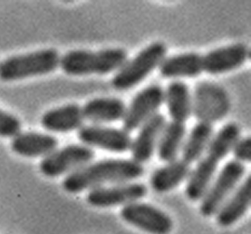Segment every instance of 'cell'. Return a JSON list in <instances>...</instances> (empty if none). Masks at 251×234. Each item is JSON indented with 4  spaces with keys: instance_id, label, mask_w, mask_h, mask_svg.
I'll list each match as a JSON object with an SVG mask.
<instances>
[{
    "instance_id": "1",
    "label": "cell",
    "mask_w": 251,
    "mask_h": 234,
    "mask_svg": "<svg viewBox=\"0 0 251 234\" xmlns=\"http://www.w3.org/2000/svg\"><path fill=\"white\" fill-rule=\"evenodd\" d=\"M144 174L143 164L133 160H103L88 163L66 176L63 181L64 190L78 193L93 190L104 184L127 182L142 177Z\"/></svg>"
},
{
    "instance_id": "2",
    "label": "cell",
    "mask_w": 251,
    "mask_h": 234,
    "mask_svg": "<svg viewBox=\"0 0 251 234\" xmlns=\"http://www.w3.org/2000/svg\"><path fill=\"white\" fill-rule=\"evenodd\" d=\"M240 129L236 124H227L211 138L207 153L192 171L186 186V196L192 202L201 200L214 178L220 162L232 150L239 139Z\"/></svg>"
},
{
    "instance_id": "3",
    "label": "cell",
    "mask_w": 251,
    "mask_h": 234,
    "mask_svg": "<svg viewBox=\"0 0 251 234\" xmlns=\"http://www.w3.org/2000/svg\"><path fill=\"white\" fill-rule=\"evenodd\" d=\"M127 61V52L122 48H110L98 52L75 50L60 60L63 71L69 76L105 75L121 69Z\"/></svg>"
},
{
    "instance_id": "4",
    "label": "cell",
    "mask_w": 251,
    "mask_h": 234,
    "mask_svg": "<svg viewBox=\"0 0 251 234\" xmlns=\"http://www.w3.org/2000/svg\"><path fill=\"white\" fill-rule=\"evenodd\" d=\"M59 54L54 49H45L9 57L0 63V80L5 82L43 76L60 66Z\"/></svg>"
},
{
    "instance_id": "5",
    "label": "cell",
    "mask_w": 251,
    "mask_h": 234,
    "mask_svg": "<svg viewBox=\"0 0 251 234\" xmlns=\"http://www.w3.org/2000/svg\"><path fill=\"white\" fill-rule=\"evenodd\" d=\"M167 52L166 46L161 42L151 44L131 62L123 66L112 80L116 90H128L140 84L157 66H160Z\"/></svg>"
},
{
    "instance_id": "6",
    "label": "cell",
    "mask_w": 251,
    "mask_h": 234,
    "mask_svg": "<svg viewBox=\"0 0 251 234\" xmlns=\"http://www.w3.org/2000/svg\"><path fill=\"white\" fill-rule=\"evenodd\" d=\"M244 174L245 167L243 163L236 160L227 162L214 182L210 183L201 198V213L205 217L216 215L218 210L234 192Z\"/></svg>"
},
{
    "instance_id": "7",
    "label": "cell",
    "mask_w": 251,
    "mask_h": 234,
    "mask_svg": "<svg viewBox=\"0 0 251 234\" xmlns=\"http://www.w3.org/2000/svg\"><path fill=\"white\" fill-rule=\"evenodd\" d=\"M94 157L95 153L89 146L71 144L44 157L39 168L45 176L54 178L84 167Z\"/></svg>"
},
{
    "instance_id": "8",
    "label": "cell",
    "mask_w": 251,
    "mask_h": 234,
    "mask_svg": "<svg viewBox=\"0 0 251 234\" xmlns=\"http://www.w3.org/2000/svg\"><path fill=\"white\" fill-rule=\"evenodd\" d=\"M125 222L150 234H169L174 228V222L164 211L152 205L132 203L121 210Z\"/></svg>"
},
{
    "instance_id": "9",
    "label": "cell",
    "mask_w": 251,
    "mask_h": 234,
    "mask_svg": "<svg viewBox=\"0 0 251 234\" xmlns=\"http://www.w3.org/2000/svg\"><path fill=\"white\" fill-rule=\"evenodd\" d=\"M147 194V188L141 182H121L113 186L90 190L86 202L94 207L108 208L138 202Z\"/></svg>"
},
{
    "instance_id": "10",
    "label": "cell",
    "mask_w": 251,
    "mask_h": 234,
    "mask_svg": "<svg viewBox=\"0 0 251 234\" xmlns=\"http://www.w3.org/2000/svg\"><path fill=\"white\" fill-rule=\"evenodd\" d=\"M164 102V91L159 85H151L138 93L132 99L124 117V130L132 132L156 114Z\"/></svg>"
},
{
    "instance_id": "11",
    "label": "cell",
    "mask_w": 251,
    "mask_h": 234,
    "mask_svg": "<svg viewBox=\"0 0 251 234\" xmlns=\"http://www.w3.org/2000/svg\"><path fill=\"white\" fill-rule=\"evenodd\" d=\"M78 138L86 146L114 153L130 150L132 142L129 132L126 130L99 125L82 126L78 131Z\"/></svg>"
},
{
    "instance_id": "12",
    "label": "cell",
    "mask_w": 251,
    "mask_h": 234,
    "mask_svg": "<svg viewBox=\"0 0 251 234\" xmlns=\"http://www.w3.org/2000/svg\"><path fill=\"white\" fill-rule=\"evenodd\" d=\"M166 126V119L161 114H156L146 121L131 145L132 160L143 164L148 162L154 153L160 137Z\"/></svg>"
},
{
    "instance_id": "13",
    "label": "cell",
    "mask_w": 251,
    "mask_h": 234,
    "mask_svg": "<svg viewBox=\"0 0 251 234\" xmlns=\"http://www.w3.org/2000/svg\"><path fill=\"white\" fill-rule=\"evenodd\" d=\"M249 56V48L243 44L218 48L202 56L203 71L210 75L228 72L242 66Z\"/></svg>"
},
{
    "instance_id": "14",
    "label": "cell",
    "mask_w": 251,
    "mask_h": 234,
    "mask_svg": "<svg viewBox=\"0 0 251 234\" xmlns=\"http://www.w3.org/2000/svg\"><path fill=\"white\" fill-rule=\"evenodd\" d=\"M251 202V177L234 191L216 213V219L222 227H229L239 221L249 210Z\"/></svg>"
},
{
    "instance_id": "15",
    "label": "cell",
    "mask_w": 251,
    "mask_h": 234,
    "mask_svg": "<svg viewBox=\"0 0 251 234\" xmlns=\"http://www.w3.org/2000/svg\"><path fill=\"white\" fill-rule=\"evenodd\" d=\"M57 145L54 136L35 132H19L11 142L13 152L24 157H46L56 150Z\"/></svg>"
},
{
    "instance_id": "16",
    "label": "cell",
    "mask_w": 251,
    "mask_h": 234,
    "mask_svg": "<svg viewBox=\"0 0 251 234\" xmlns=\"http://www.w3.org/2000/svg\"><path fill=\"white\" fill-rule=\"evenodd\" d=\"M84 120L82 107L76 104H69L47 112L43 115L41 124L50 132H68L80 129Z\"/></svg>"
},
{
    "instance_id": "17",
    "label": "cell",
    "mask_w": 251,
    "mask_h": 234,
    "mask_svg": "<svg viewBox=\"0 0 251 234\" xmlns=\"http://www.w3.org/2000/svg\"><path fill=\"white\" fill-rule=\"evenodd\" d=\"M84 119L95 124H106L124 119L126 112L125 103L118 98H96L83 107Z\"/></svg>"
},
{
    "instance_id": "18",
    "label": "cell",
    "mask_w": 251,
    "mask_h": 234,
    "mask_svg": "<svg viewBox=\"0 0 251 234\" xmlns=\"http://www.w3.org/2000/svg\"><path fill=\"white\" fill-rule=\"evenodd\" d=\"M191 173L189 163L183 160H174L155 170L151 176L150 183L156 192H170L189 178Z\"/></svg>"
},
{
    "instance_id": "19",
    "label": "cell",
    "mask_w": 251,
    "mask_h": 234,
    "mask_svg": "<svg viewBox=\"0 0 251 234\" xmlns=\"http://www.w3.org/2000/svg\"><path fill=\"white\" fill-rule=\"evenodd\" d=\"M203 71L202 56L196 53H185L164 58L160 65L163 78H195Z\"/></svg>"
},
{
    "instance_id": "20",
    "label": "cell",
    "mask_w": 251,
    "mask_h": 234,
    "mask_svg": "<svg viewBox=\"0 0 251 234\" xmlns=\"http://www.w3.org/2000/svg\"><path fill=\"white\" fill-rule=\"evenodd\" d=\"M169 114L174 122L185 123L192 113V101L187 84L175 81L169 84L164 93Z\"/></svg>"
},
{
    "instance_id": "21",
    "label": "cell",
    "mask_w": 251,
    "mask_h": 234,
    "mask_svg": "<svg viewBox=\"0 0 251 234\" xmlns=\"http://www.w3.org/2000/svg\"><path fill=\"white\" fill-rule=\"evenodd\" d=\"M213 127L209 122H201L192 128L182 145V160L191 164L199 161L212 138Z\"/></svg>"
},
{
    "instance_id": "22",
    "label": "cell",
    "mask_w": 251,
    "mask_h": 234,
    "mask_svg": "<svg viewBox=\"0 0 251 234\" xmlns=\"http://www.w3.org/2000/svg\"><path fill=\"white\" fill-rule=\"evenodd\" d=\"M186 127L183 123L171 122L166 125L158 143V156L163 162L176 160L182 148L185 137Z\"/></svg>"
},
{
    "instance_id": "23",
    "label": "cell",
    "mask_w": 251,
    "mask_h": 234,
    "mask_svg": "<svg viewBox=\"0 0 251 234\" xmlns=\"http://www.w3.org/2000/svg\"><path fill=\"white\" fill-rule=\"evenodd\" d=\"M19 132H21L20 121L0 109V136L14 138Z\"/></svg>"
},
{
    "instance_id": "24",
    "label": "cell",
    "mask_w": 251,
    "mask_h": 234,
    "mask_svg": "<svg viewBox=\"0 0 251 234\" xmlns=\"http://www.w3.org/2000/svg\"><path fill=\"white\" fill-rule=\"evenodd\" d=\"M233 155L236 161L241 162H250L251 161V137L238 140L233 145Z\"/></svg>"
}]
</instances>
